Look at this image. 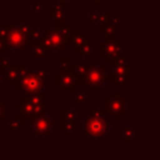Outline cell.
I'll use <instances>...</instances> for the list:
<instances>
[{
	"mask_svg": "<svg viewBox=\"0 0 160 160\" xmlns=\"http://www.w3.org/2000/svg\"><path fill=\"white\" fill-rule=\"evenodd\" d=\"M105 109L114 121H120L124 115H128V98L122 96L121 91H111L110 96L105 98Z\"/></svg>",
	"mask_w": 160,
	"mask_h": 160,
	"instance_id": "obj_4",
	"label": "cell"
},
{
	"mask_svg": "<svg viewBox=\"0 0 160 160\" xmlns=\"http://www.w3.org/2000/svg\"><path fill=\"white\" fill-rule=\"evenodd\" d=\"M131 80L125 76V75H120V74H112L110 72V84L112 86H126Z\"/></svg>",
	"mask_w": 160,
	"mask_h": 160,
	"instance_id": "obj_21",
	"label": "cell"
},
{
	"mask_svg": "<svg viewBox=\"0 0 160 160\" xmlns=\"http://www.w3.org/2000/svg\"><path fill=\"white\" fill-rule=\"evenodd\" d=\"M54 85L58 86L60 91L71 92L78 89L76 78H75L74 72L71 70H66V69H61V68H60V72L54 75Z\"/></svg>",
	"mask_w": 160,
	"mask_h": 160,
	"instance_id": "obj_9",
	"label": "cell"
},
{
	"mask_svg": "<svg viewBox=\"0 0 160 160\" xmlns=\"http://www.w3.org/2000/svg\"><path fill=\"white\" fill-rule=\"evenodd\" d=\"M99 32L106 39H116V25L110 20L108 22H99Z\"/></svg>",
	"mask_w": 160,
	"mask_h": 160,
	"instance_id": "obj_15",
	"label": "cell"
},
{
	"mask_svg": "<svg viewBox=\"0 0 160 160\" xmlns=\"http://www.w3.org/2000/svg\"><path fill=\"white\" fill-rule=\"evenodd\" d=\"M30 55L31 58L36 59V58H48L49 56V49L42 44V42H38L30 46Z\"/></svg>",
	"mask_w": 160,
	"mask_h": 160,
	"instance_id": "obj_18",
	"label": "cell"
},
{
	"mask_svg": "<svg viewBox=\"0 0 160 160\" xmlns=\"http://www.w3.org/2000/svg\"><path fill=\"white\" fill-rule=\"evenodd\" d=\"M9 31L5 38V44H6V50L8 51H20L24 52L26 48L29 46V40L30 35L26 34L20 25L16 24H8Z\"/></svg>",
	"mask_w": 160,
	"mask_h": 160,
	"instance_id": "obj_3",
	"label": "cell"
},
{
	"mask_svg": "<svg viewBox=\"0 0 160 160\" xmlns=\"http://www.w3.org/2000/svg\"><path fill=\"white\" fill-rule=\"evenodd\" d=\"M89 1H92V4H94L95 8H98L100 5V0H89Z\"/></svg>",
	"mask_w": 160,
	"mask_h": 160,
	"instance_id": "obj_34",
	"label": "cell"
},
{
	"mask_svg": "<svg viewBox=\"0 0 160 160\" xmlns=\"http://www.w3.org/2000/svg\"><path fill=\"white\" fill-rule=\"evenodd\" d=\"M99 46H100L99 55H100V58L105 59L106 64H111V62L116 61L120 56H122V42H121V40L105 39V40L100 41Z\"/></svg>",
	"mask_w": 160,
	"mask_h": 160,
	"instance_id": "obj_7",
	"label": "cell"
},
{
	"mask_svg": "<svg viewBox=\"0 0 160 160\" xmlns=\"http://www.w3.org/2000/svg\"><path fill=\"white\" fill-rule=\"evenodd\" d=\"M5 81H6V75H5V71L0 69V85H2Z\"/></svg>",
	"mask_w": 160,
	"mask_h": 160,
	"instance_id": "obj_32",
	"label": "cell"
},
{
	"mask_svg": "<svg viewBox=\"0 0 160 160\" xmlns=\"http://www.w3.org/2000/svg\"><path fill=\"white\" fill-rule=\"evenodd\" d=\"M8 31H9L8 22H0V38L5 39L8 35Z\"/></svg>",
	"mask_w": 160,
	"mask_h": 160,
	"instance_id": "obj_28",
	"label": "cell"
},
{
	"mask_svg": "<svg viewBox=\"0 0 160 160\" xmlns=\"http://www.w3.org/2000/svg\"><path fill=\"white\" fill-rule=\"evenodd\" d=\"M26 70L25 62H10L9 66L4 70L6 75V81L9 86H14V84L18 81L19 76Z\"/></svg>",
	"mask_w": 160,
	"mask_h": 160,
	"instance_id": "obj_12",
	"label": "cell"
},
{
	"mask_svg": "<svg viewBox=\"0 0 160 160\" xmlns=\"http://www.w3.org/2000/svg\"><path fill=\"white\" fill-rule=\"evenodd\" d=\"M60 124L59 129L62 132H74L78 129V112L71 109H60L59 111Z\"/></svg>",
	"mask_w": 160,
	"mask_h": 160,
	"instance_id": "obj_10",
	"label": "cell"
},
{
	"mask_svg": "<svg viewBox=\"0 0 160 160\" xmlns=\"http://www.w3.org/2000/svg\"><path fill=\"white\" fill-rule=\"evenodd\" d=\"M25 125H26V118H25L21 112L15 114L14 118H12V120L10 121V125H9V128H8V131H9V132H12V131H15V130H18L19 128H22V126H25Z\"/></svg>",
	"mask_w": 160,
	"mask_h": 160,
	"instance_id": "obj_19",
	"label": "cell"
},
{
	"mask_svg": "<svg viewBox=\"0 0 160 160\" xmlns=\"http://www.w3.org/2000/svg\"><path fill=\"white\" fill-rule=\"evenodd\" d=\"M48 16L54 19V21H59V22H65L66 19V14L64 11V5H61L60 2H56L51 6H49L48 9Z\"/></svg>",
	"mask_w": 160,
	"mask_h": 160,
	"instance_id": "obj_14",
	"label": "cell"
},
{
	"mask_svg": "<svg viewBox=\"0 0 160 160\" xmlns=\"http://www.w3.org/2000/svg\"><path fill=\"white\" fill-rule=\"evenodd\" d=\"M121 141L124 144H131L134 142V129L130 126L124 125L121 128Z\"/></svg>",
	"mask_w": 160,
	"mask_h": 160,
	"instance_id": "obj_22",
	"label": "cell"
},
{
	"mask_svg": "<svg viewBox=\"0 0 160 160\" xmlns=\"http://www.w3.org/2000/svg\"><path fill=\"white\" fill-rule=\"evenodd\" d=\"M6 44H5V39L0 38V56L4 55V52H6Z\"/></svg>",
	"mask_w": 160,
	"mask_h": 160,
	"instance_id": "obj_31",
	"label": "cell"
},
{
	"mask_svg": "<svg viewBox=\"0 0 160 160\" xmlns=\"http://www.w3.org/2000/svg\"><path fill=\"white\" fill-rule=\"evenodd\" d=\"M42 44L52 51L56 52H64L66 51V41H65V36L56 29L49 30V29H44L42 30Z\"/></svg>",
	"mask_w": 160,
	"mask_h": 160,
	"instance_id": "obj_8",
	"label": "cell"
},
{
	"mask_svg": "<svg viewBox=\"0 0 160 160\" xmlns=\"http://www.w3.org/2000/svg\"><path fill=\"white\" fill-rule=\"evenodd\" d=\"M9 64H10V61L2 55V56H0V69L1 70H5L8 66H9Z\"/></svg>",
	"mask_w": 160,
	"mask_h": 160,
	"instance_id": "obj_30",
	"label": "cell"
},
{
	"mask_svg": "<svg viewBox=\"0 0 160 160\" xmlns=\"http://www.w3.org/2000/svg\"><path fill=\"white\" fill-rule=\"evenodd\" d=\"M9 120V105L2 101V98H0V121Z\"/></svg>",
	"mask_w": 160,
	"mask_h": 160,
	"instance_id": "obj_24",
	"label": "cell"
},
{
	"mask_svg": "<svg viewBox=\"0 0 160 160\" xmlns=\"http://www.w3.org/2000/svg\"><path fill=\"white\" fill-rule=\"evenodd\" d=\"M30 6H31V9H32L34 12H40L42 10L44 2L41 0H31L30 1Z\"/></svg>",
	"mask_w": 160,
	"mask_h": 160,
	"instance_id": "obj_25",
	"label": "cell"
},
{
	"mask_svg": "<svg viewBox=\"0 0 160 160\" xmlns=\"http://www.w3.org/2000/svg\"><path fill=\"white\" fill-rule=\"evenodd\" d=\"M70 101L72 104H88L89 102V91H71Z\"/></svg>",
	"mask_w": 160,
	"mask_h": 160,
	"instance_id": "obj_20",
	"label": "cell"
},
{
	"mask_svg": "<svg viewBox=\"0 0 160 160\" xmlns=\"http://www.w3.org/2000/svg\"><path fill=\"white\" fill-rule=\"evenodd\" d=\"M94 45H95V42L92 41V40H88L75 54H76V58L78 59H82L84 56H86V58H89V59H92L94 56H95V54H94Z\"/></svg>",
	"mask_w": 160,
	"mask_h": 160,
	"instance_id": "obj_17",
	"label": "cell"
},
{
	"mask_svg": "<svg viewBox=\"0 0 160 160\" xmlns=\"http://www.w3.org/2000/svg\"><path fill=\"white\" fill-rule=\"evenodd\" d=\"M110 20H111V12L110 11L99 12V21L98 22H108Z\"/></svg>",
	"mask_w": 160,
	"mask_h": 160,
	"instance_id": "obj_27",
	"label": "cell"
},
{
	"mask_svg": "<svg viewBox=\"0 0 160 160\" xmlns=\"http://www.w3.org/2000/svg\"><path fill=\"white\" fill-rule=\"evenodd\" d=\"M56 1H58V2H60L61 5H64V6H65V2H66L68 0H56ZM70 1H76V0H70Z\"/></svg>",
	"mask_w": 160,
	"mask_h": 160,
	"instance_id": "obj_35",
	"label": "cell"
},
{
	"mask_svg": "<svg viewBox=\"0 0 160 160\" xmlns=\"http://www.w3.org/2000/svg\"><path fill=\"white\" fill-rule=\"evenodd\" d=\"M108 1H115V0H108Z\"/></svg>",
	"mask_w": 160,
	"mask_h": 160,
	"instance_id": "obj_36",
	"label": "cell"
},
{
	"mask_svg": "<svg viewBox=\"0 0 160 160\" xmlns=\"http://www.w3.org/2000/svg\"><path fill=\"white\" fill-rule=\"evenodd\" d=\"M111 21H112L115 25H119V24L122 22V19H121V18H114V19L111 18Z\"/></svg>",
	"mask_w": 160,
	"mask_h": 160,
	"instance_id": "obj_33",
	"label": "cell"
},
{
	"mask_svg": "<svg viewBox=\"0 0 160 160\" xmlns=\"http://www.w3.org/2000/svg\"><path fill=\"white\" fill-rule=\"evenodd\" d=\"M99 21V12L96 11H92V12H89V18H88V22L89 24H94Z\"/></svg>",
	"mask_w": 160,
	"mask_h": 160,
	"instance_id": "obj_29",
	"label": "cell"
},
{
	"mask_svg": "<svg viewBox=\"0 0 160 160\" xmlns=\"http://www.w3.org/2000/svg\"><path fill=\"white\" fill-rule=\"evenodd\" d=\"M42 30H38V29H31V32H30V40H29V46L34 45V44H38V42H41L42 41Z\"/></svg>",
	"mask_w": 160,
	"mask_h": 160,
	"instance_id": "obj_23",
	"label": "cell"
},
{
	"mask_svg": "<svg viewBox=\"0 0 160 160\" xmlns=\"http://www.w3.org/2000/svg\"><path fill=\"white\" fill-rule=\"evenodd\" d=\"M59 62H60V68L61 69H66V70H70L71 64H72L71 58H60Z\"/></svg>",
	"mask_w": 160,
	"mask_h": 160,
	"instance_id": "obj_26",
	"label": "cell"
},
{
	"mask_svg": "<svg viewBox=\"0 0 160 160\" xmlns=\"http://www.w3.org/2000/svg\"><path fill=\"white\" fill-rule=\"evenodd\" d=\"M88 68L89 64L85 62H72L70 70L74 72L75 78H76V84L78 86H86V72H88Z\"/></svg>",
	"mask_w": 160,
	"mask_h": 160,
	"instance_id": "obj_13",
	"label": "cell"
},
{
	"mask_svg": "<svg viewBox=\"0 0 160 160\" xmlns=\"http://www.w3.org/2000/svg\"><path fill=\"white\" fill-rule=\"evenodd\" d=\"M106 109H88V120L82 124L81 135L84 138H101L110 129L106 119Z\"/></svg>",
	"mask_w": 160,
	"mask_h": 160,
	"instance_id": "obj_2",
	"label": "cell"
},
{
	"mask_svg": "<svg viewBox=\"0 0 160 160\" xmlns=\"http://www.w3.org/2000/svg\"><path fill=\"white\" fill-rule=\"evenodd\" d=\"M49 85V75L46 69H34L25 70L14 84V91L25 92L26 96L34 95L44 90Z\"/></svg>",
	"mask_w": 160,
	"mask_h": 160,
	"instance_id": "obj_1",
	"label": "cell"
},
{
	"mask_svg": "<svg viewBox=\"0 0 160 160\" xmlns=\"http://www.w3.org/2000/svg\"><path fill=\"white\" fill-rule=\"evenodd\" d=\"M14 108L16 110H20V112L26 118V120H31L36 115H42V114H48L49 112L48 109H44L41 106H38V105L28 102L25 96H21L19 99V101L14 104Z\"/></svg>",
	"mask_w": 160,
	"mask_h": 160,
	"instance_id": "obj_11",
	"label": "cell"
},
{
	"mask_svg": "<svg viewBox=\"0 0 160 160\" xmlns=\"http://www.w3.org/2000/svg\"><path fill=\"white\" fill-rule=\"evenodd\" d=\"M88 40H89V36H88L86 34H84L81 29H76L75 35H74V38H72V42H71V45H70V51L76 52Z\"/></svg>",
	"mask_w": 160,
	"mask_h": 160,
	"instance_id": "obj_16",
	"label": "cell"
},
{
	"mask_svg": "<svg viewBox=\"0 0 160 160\" xmlns=\"http://www.w3.org/2000/svg\"><path fill=\"white\" fill-rule=\"evenodd\" d=\"M85 80L88 91H99L104 82L110 80V74H106V62L89 64Z\"/></svg>",
	"mask_w": 160,
	"mask_h": 160,
	"instance_id": "obj_6",
	"label": "cell"
},
{
	"mask_svg": "<svg viewBox=\"0 0 160 160\" xmlns=\"http://www.w3.org/2000/svg\"><path fill=\"white\" fill-rule=\"evenodd\" d=\"M31 138H41V136H50L54 138V124H55V115L54 114H42L36 115L31 120Z\"/></svg>",
	"mask_w": 160,
	"mask_h": 160,
	"instance_id": "obj_5",
	"label": "cell"
}]
</instances>
